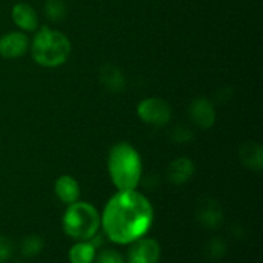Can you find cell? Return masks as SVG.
I'll return each mask as SVG.
<instances>
[{"instance_id": "obj_1", "label": "cell", "mask_w": 263, "mask_h": 263, "mask_svg": "<svg viewBox=\"0 0 263 263\" xmlns=\"http://www.w3.org/2000/svg\"><path fill=\"white\" fill-rule=\"evenodd\" d=\"M154 210L148 198L134 190H118L105 204L100 226L110 241L127 246L151 230Z\"/></svg>"}, {"instance_id": "obj_2", "label": "cell", "mask_w": 263, "mask_h": 263, "mask_svg": "<svg viewBox=\"0 0 263 263\" xmlns=\"http://www.w3.org/2000/svg\"><path fill=\"white\" fill-rule=\"evenodd\" d=\"M108 172L118 190L136 189L143 172L140 154L130 144H116L108 156Z\"/></svg>"}, {"instance_id": "obj_3", "label": "cell", "mask_w": 263, "mask_h": 263, "mask_svg": "<svg viewBox=\"0 0 263 263\" xmlns=\"http://www.w3.org/2000/svg\"><path fill=\"white\" fill-rule=\"evenodd\" d=\"M71 49V41L64 33L43 27L33 37L31 53L36 63L54 68L62 66L69 58Z\"/></svg>"}, {"instance_id": "obj_4", "label": "cell", "mask_w": 263, "mask_h": 263, "mask_svg": "<svg viewBox=\"0 0 263 263\" xmlns=\"http://www.w3.org/2000/svg\"><path fill=\"white\" fill-rule=\"evenodd\" d=\"M63 230L74 240H90L100 228L97 208L86 202H74L67 207L63 216Z\"/></svg>"}, {"instance_id": "obj_5", "label": "cell", "mask_w": 263, "mask_h": 263, "mask_svg": "<svg viewBox=\"0 0 263 263\" xmlns=\"http://www.w3.org/2000/svg\"><path fill=\"white\" fill-rule=\"evenodd\" d=\"M138 116L143 122L162 127L171 120V107L161 98H146L138 105Z\"/></svg>"}, {"instance_id": "obj_6", "label": "cell", "mask_w": 263, "mask_h": 263, "mask_svg": "<svg viewBox=\"0 0 263 263\" xmlns=\"http://www.w3.org/2000/svg\"><path fill=\"white\" fill-rule=\"evenodd\" d=\"M161 246L156 239H138L130 244L127 253V263H159Z\"/></svg>"}, {"instance_id": "obj_7", "label": "cell", "mask_w": 263, "mask_h": 263, "mask_svg": "<svg viewBox=\"0 0 263 263\" xmlns=\"http://www.w3.org/2000/svg\"><path fill=\"white\" fill-rule=\"evenodd\" d=\"M189 115L194 125L199 128L207 130L213 126L216 121V112L212 102L207 98H197L190 103Z\"/></svg>"}, {"instance_id": "obj_8", "label": "cell", "mask_w": 263, "mask_h": 263, "mask_svg": "<svg viewBox=\"0 0 263 263\" xmlns=\"http://www.w3.org/2000/svg\"><path fill=\"white\" fill-rule=\"evenodd\" d=\"M28 49V37L23 32H9L0 37V55L5 59L22 57Z\"/></svg>"}, {"instance_id": "obj_9", "label": "cell", "mask_w": 263, "mask_h": 263, "mask_svg": "<svg viewBox=\"0 0 263 263\" xmlns=\"http://www.w3.org/2000/svg\"><path fill=\"white\" fill-rule=\"evenodd\" d=\"M197 218L204 228L218 229L223 222V213L216 200L204 199L198 205Z\"/></svg>"}, {"instance_id": "obj_10", "label": "cell", "mask_w": 263, "mask_h": 263, "mask_svg": "<svg viewBox=\"0 0 263 263\" xmlns=\"http://www.w3.org/2000/svg\"><path fill=\"white\" fill-rule=\"evenodd\" d=\"M54 192H55V195L61 202L69 205L79 200L80 185L74 177L69 176V175H63L59 179H57L55 185H54Z\"/></svg>"}, {"instance_id": "obj_11", "label": "cell", "mask_w": 263, "mask_h": 263, "mask_svg": "<svg viewBox=\"0 0 263 263\" xmlns=\"http://www.w3.org/2000/svg\"><path fill=\"white\" fill-rule=\"evenodd\" d=\"M12 18L22 31L33 32L39 27V18L32 7L25 3L15 4L12 9Z\"/></svg>"}, {"instance_id": "obj_12", "label": "cell", "mask_w": 263, "mask_h": 263, "mask_svg": "<svg viewBox=\"0 0 263 263\" xmlns=\"http://www.w3.org/2000/svg\"><path fill=\"white\" fill-rule=\"evenodd\" d=\"M99 81L105 90L110 92H122L125 90V76L117 66L105 64L100 68Z\"/></svg>"}, {"instance_id": "obj_13", "label": "cell", "mask_w": 263, "mask_h": 263, "mask_svg": "<svg viewBox=\"0 0 263 263\" xmlns=\"http://www.w3.org/2000/svg\"><path fill=\"white\" fill-rule=\"evenodd\" d=\"M195 167L192 159L186 157H180L171 162L167 171L168 180L175 185H182L190 180V177L194 175Z\"/></svg>"}, {"instance_id": "obj_14", "label": "cell", "mask_w": 263, "mask_h": 263, "mask_svg": "<svg viewBox=\"0 0 263 263\" xmlns=\"http://www.w3.org/2000/svg\"><path fill=\"white\" fill-rule=\"evenodd\" d=\"M241 163L252 171L259 172L263 167V149L259 144L248 141L240 149Z\"/></svg>"}, {"instance_id": "obj_15", "label": "cell", "mask_w": 263, "mask_h": 263, "mask_svg": "<svg viewBox=\"0 0 263 263\" xmlns=\"http://www.w3.org/2000/svg\"><path fill=\"white\" fill-rule=\"evenodd\" d=\"M97 256V248L90 240H79L71 247L68 259L71 263H92Z\"/></svg>"}, {"instance_id": "obj_16", "label": "cell", "mask_w": 263, "mask_h": 263, "mask_svg": "<svg viewBox=\"0 0 263 263\" xmlns=\"http://www.w3.org/2000/svg\"><path fill=\"white\" fill-rule=\"evenodd\" d=\"M44 249V240L39 235H28L21 243V253L26 258H33L37 257Z\"/></svg>"}, {"instance_id": "obj_17", "label": "cell", "mask_w": 263, "mask_h": 263, "mask_svg": "<svg viewBox=\"0 0 263 263\" xmlns=\"http://www.w3.org/2000/svg\"><path fill=\"white\" fill-rule=\"evenodd\" d=\"M45 14L53 22H59L67 14L66 5L62 0H48L45 3Z\"/></svg>"}, {"instance_id": "obj_18", "label": "cell", "mask_w": 263, "mask_h": 263, "mask_svg": "<svg viewBox=\"0 0 263 263\" xmlns=\"http://www.w3.org/2000/svg\"><path fill=\"white\" fill-rule=\"evenodd\" d=\"M226 252H228V246L221 238L211 239L210 243L205 247V254L212 261H218V259L223 258Z\"/></svg>"}, {"instance_id": "obj_19", "label": "cell", "mask_w": 263, "mask_h": 263, "mask_svg": "<svg viewBox=\"0 0 263 263\" xmlns=\"http://www.w3.org/2000/svg\"><path fill=\"white\" fill-rule=\"evenodd\" d=\"M95 263H127L122 254L118 253L115 249H103L99 254L95 256Z\"/></svg>"}, {"instance_id": "obj_20", "label": "cell", "mask_w": 263, "mask_h": 263, "mask_svg": "<svg viewBox=\"0 0 263 263\" xmlns=\"http://www.w3.org/2000/svg\"><path fill=\"white\" fill-rule=\"evenodd\" d=\"M13 253V244L5 236H0V263L9 261Z\"/></svg>"}, {"instance_id": "obj_21", "label": "cell", "mask_w": 263, "mask_h": 263, "mask_svg": "<svg viewBox=\"0 0 263 263\" xmlns=\"http://www.w3.org/2000/svg\"><path fill=\"white\" fill-rule=\"evenodd\" d=\"M172 138L176 143H186V141H190L193 139V133L190 128L185 127V126H179L174 130Z\"/></svg>"}]
</instances>
